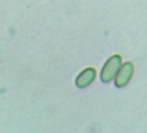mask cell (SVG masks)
I'll list each match as a JSON object with an SVG mask.
<instances>
[{"label": "cell", "instance_id": "cell-3", "mask_svg": "<svg viewBox=\"0 0 147 133\" xmlns=\"http://www.w3.org/2000/svg\"><path fill=\"white\" fill-rule=\"evenodd\" d=\"M95 78V71L93 69H88L85 70L78 78V84L81 87H85L90 84Z\"/></svg>", "mask_w": 147, "mask_h": 133}, {"label": "cell", "instance_id": "cell-2", "mask_svg": "<svg viewBox=\"0 0 147 133\" xmlns=\"http://www.w3.org/2000/svg\"><path fill=\"white\" fill-rule=\"evenodd\" d=\"M134 68L131 62H125L117 75L115 80V85L118 87H123L130 81L132 75H133Z\"/></svg>", "mask_w": 147, "mask_h": 133}, {"label": "cell", "instance_id": "cell-1", "mask_svg": "<svg viewBox=\"0 0 147 133\" xmlns=\"http://www.w3.org/2000/svg\"><path fill=\"white\" fill-rule=\"evenodd\" d=\"M121 64V57L119 55L112 56L105 64L101 72V80L104 82L111 81L118 73V70Z\"/></svg>", "mask_w": 147, "mask_h": 133}]
</instances>
